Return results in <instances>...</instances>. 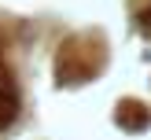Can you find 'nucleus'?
Returning a JSON list of instances; mask_svg holds the SVG:
<instances>
[]
</instances>
